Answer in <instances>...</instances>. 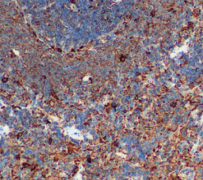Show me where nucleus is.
<instances>
[{"mask_svg":"<svg viewBox=\"0 0 203 180\" xmlns=\"http://www.w3.org/2000/svg\"><path fill=\"white\" fill-rule=\"evenodd\" d=\"M64 134H65V135H68V136L71 137L73 139H75V140H79V141L84 140L83 134L78 129H76L75 126L66 127L64 129Z\"/></svg>","mask_w":203,"mask_h":180,"instance_id":"nucleus-1","label":"nucleus"},{"mask_svg":"<svg viewBox=\"0 0 203 180\" xmlns=\"http://www.w3.org/2000/svg\"><path fill=\"white\" fill-rule=\"evenodd\" d=\"M189 42H190V39H187L183 46L179 47V48H175L172 51V52L171 53V57L175 58L176 56H179L182 53H187L189 50Z\"/></svg>","mask_w":203,"mask_h":180,"instance_id":"nucleus-2","label":"nucleus"},{"mask_svg":"<svg viewBox=\"0 0 203 180\" xmlns=\"http://www.w3.org/2000/svg\"><path fill=\"white\" fill-rule=\"evenodd\" d=\"M9 133H10V128L8 126L0 125V138L4 136V135H7Z\"/></svg>","mask_w":203,"mask_h":180,"instance_id":"nucleus-3","label":"nucleus"},{"mask_svg":"<svg viewBox=\"0 0 203 180\" xmlns=\"http://www.w3.org/2000/svg\"><path fill=\"white\" fill-rule=\"evenodd\" d=\"M83 170V167L82 166H80V170L78 171V173L75 175V178H74V180H81L82 179V174H81V171Z\"/></svg>","mask_w":203,"mask_h":180,"instance_id":"nucleus-4","label":"nucleus"},{"mask_svg":"<svg viewBox=\"0 0 203 180\" xmlns=\"http://www.w3.org/2000/svg\"><path fill=\"white\" fill-rule=\"evenodd\" d=\"M3 105H4V104H3V100H0V109L2 108V107H3Z\"/></svg>","mask_w":203,"mask_h":180,"instance_id":"nucleus-5","label":"nucleus"},{"mask_svg":"<svg viewBox=\"0 0 203 180\" xmlns=\"http://www.w3.org/2000/svg\"><path fill=\"white\" fill-rule=\"evenodd\" d=\"M114 2H115V3H120L121 0H113Z\"/></svg>","mask_w":203,"mask_h":180,"instance_id":"nucleus-6","label":"nucleus"},{"mask_svg":"<svg viewBox=\"0 0 203 180\" xmlns=\"http://www.w3.org/2000/svg\"><path fill=\"white\" fill-rule=\"evenodd\" d=\"M202 122H203V115H202Z\"/></svg>","mask_w":203,"mask_h":180,"instance_id":"nucleus-7","label":"nucleus"}]
</instances>
